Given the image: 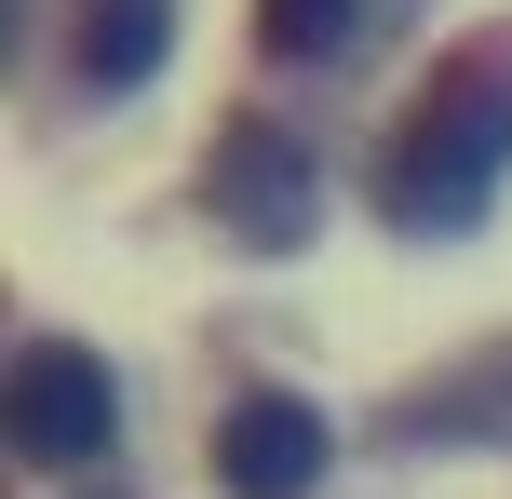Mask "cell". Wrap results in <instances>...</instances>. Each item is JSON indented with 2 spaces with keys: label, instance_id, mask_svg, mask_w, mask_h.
I'll return each instance as SVG.
<instances>
[{
  "label": "cell",
  "instance_id": "cell-3",
  "mask_svg": "<svg viewBox=\"0 0 512 499\" xmlns=\"http://www.w3.org/2000/svg\"><path fill=\"white\" fill-rule=\"evenodd\" d=\"M108 432H122V392H108L95 351H68V338L14 351V446L41 459V473H81Z\"/></svg>",
  "mask_w": 512,
  "mask_h": 499
},
{
  "label": "cell",
  "instance_id": "cell-1",
  "mask_svg": "<svg viewBox=\"0 0 512 499\" xmlns=\"http://www.w3.org/2000/svg\"><path fill=\"white\" fill-rule=\"evenodd\" d=\"M499 176H512V27H486V41L405 108V135H391V162H378V216L418 230V243H445V230H472V216L499 203Z\"/></svg>",
  "mask_w": 512,
  "mask_h": 499
},
{
  "label": "cell",
  "instance_id": "cell-6",
  "mask_svg": "<svg viewBox=\"0 0 512 499\" xmlns=\"http://www.w3.org/2000/svg\"><path fill=\"white\" fill-rule=\"evenodd\" d=\"M162 68V0H81V81H149Z\"/></svg>",
  "mask_w": 512,
  "mask_h": 499
},
{
  "label": "cell",
  "instance_id": "cell-4",
  "mask_svg": "<svg viewBox=\"0 0 512 499\" xmlns=\"http://www.w3.org/2000/svg\"><path fill=\"white\" fill-rule=\"evenodd\" d=\"M216 486L230 499H310L324 486V419H310L297 392H243L230 419H216Z\"/></svg>",
  "mask_w": 512,
  "mask_h": 499
},
{
  "label": "cell",
  "instance_id": "cell-2",
  "mask_svg": "<svg viewBox=\"0 0 512 499\" xmlns=\"http://www.w3.org/2000/svg\"><path fill=\"white\" fill-rule=\"evenodd\" d=\"M203 203L230 216L256 257H297L310 216H324V162H310L283 122H230V135H216V162H203Z\"/></svg>",
  "mask_w": 512,
  "mask_h": 499
},
{
  "label": "cell",
  "instance_id": "cell-5",
  "mask_svg": "<svg viewBox=\"0 0 512 499\" xmlns=\"http://www.w3.org/2000/svg\"><path fill=\"white\" fill-rule=\"evenodd\" d=\"M405 432H418V446H432V432H459V446H512V351L459 365L445 392H405Z\"/></svg>",
  "mask_w": 512,
  "mask_h": 499
},
{
  "label": "cell",
  "instance_id": "cell-7",
  "mask_svg": "<svg viewBox=\"0 0 512 499\" xmlns=\"http://www.w3.org/2000/svg\"><path fill=\"white\" fill-rule=\"evenodd\" d=\"M351 27H364V0H256V41L297 54V68H310V54H337Z\"/></svg>",
  "mask_w": 512,
  "mask_h": 499
}]
</instances>
